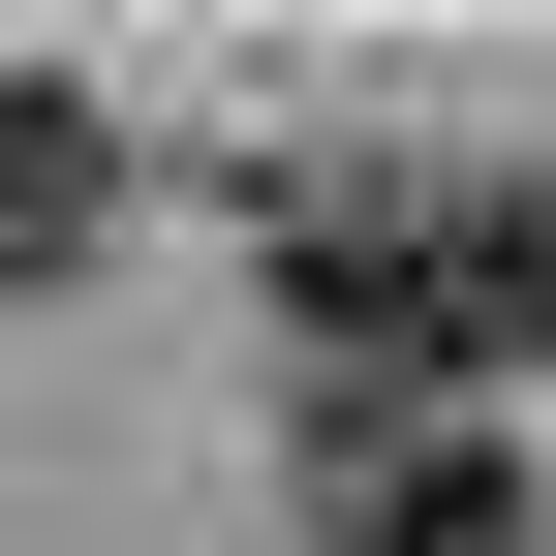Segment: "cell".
<instances>
[{
  "label": "cell",
  "mask_w": 556,
  "mask_h": 556,
  "mask_svg": "<svg viewBox=\"0 0 556 556\" xmlns=\"http://www.w3.org/2000/svg\"><path fill=\"white\" fill-rule=\"evenodd\" d=\"M93 217H124V124L62 62H0V278H93Z\"/></svg>",
  "instance_id": "3"
},
{
  "label": "cell",
  "mask_w": 556,
  "mask_h": 556,
  "mask_svg": "<svg viewBox=\"0 0 556 556\" xmlns=\"http://www.w3.org/2000/svg\"><path fill=\"white\" fill-rule=\"evenodd\" d=\"M309 526L340 556H526V464H495V402H340Z\"/></svg>",
  "instance_id": "2"
},
{
  "label": "cell",
  "mask_w": 556,
  "mask_h": 556,
  "mask_svg": "<svg viewBox=\"0 0 556 556\" xmlns=\"http://www.w3.org/2000/svg\"><path fill=\"white\" fill-rule=\"evenodd\" d=\"M278 309L340 402H495L556 340V217L526 186H278Z\"/></svg>",
  "instance_id": "1"
}]
</instances>
